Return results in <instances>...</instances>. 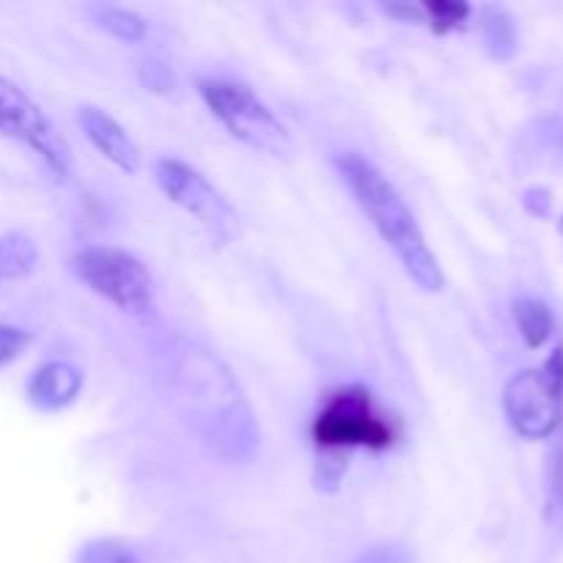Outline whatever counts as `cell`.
Wrapping results in <instances>:
<instances>
[{"label":"cell","instance_id":"7c38bea8","mask_svg":"<svg viewBox=\"0 0 563 563\" xmlns=\"http://www.w3.org/2000/svg\"><path fill=\"white\" fill-rule=\"evenodd\" d=\"M515 322L531 350H539V346L548 344L555 330L553 311H550L548 302L537 300V297H520V300H515Z\"/></svg>","mask_w":563,"mask_h":563},{"label":"cell","instance_id":"7402d4cb","mask_svg":"<svg viewBox=\"0 0 563 563\" xmlns=\"http://www.w3.org/2000/svg\"><path fill=\"white\" fill-rule=\"evenodd\" d=\"M553 493L559 498V504L563 506V454L555 462V471H553Z\"/></svg>","mask_w":563,"mask_h":563},{"label":"cell","instance_id":"ac0fdd59","mask_svg":"<svg viewBox=\"0 0 563 563\" xmlns=\"http://www.w3.org/2000/svg\"><path fill=\"white\" fill-rule=\"evenodd\" d=\"M141 82L146 91L154 93H168L176 88L174 71L165 64H159V60H146V64L141 66Z\"/></svg>","mask_w":563,"mask_h":563},{"label":"cell","instance_id":"9a60e30c","mask_svg":"<svg viewBox=\"0 0 563 563\" xmlns=\"http://www.w3.org/2000/svg\"><path fill=\"white\" fill-rule=\"evenodd\" d=\"M421 9L423 20L432 22V31L438 33V36H445V33L460 27L462 22H467V16H471V5L460 3V0H429Z\"/></svg>","mask_w":563,"mask_h":563},{"label":"cell","instance_id":"4fadbf2b","mask_svg":"<svg viewBox=\"0 0 563 563\" xmlns=\"http://www.w3.org/2000/svg\"><path fill=\"white\" fill-rule=\"evenodd\" d=\"M484 47L495 60H509L517 53V25L506 11L489 9L482 20Z\"/></svg>","mask_w":563,"mask_h":563},{"label":"cell","instance_id":"277c9868","mask_svg":"<svg viewBox=\"0 0 563 563\" xmlns=\"http://www.w3.org/2000/svg\"><path fill=\"white\" fill-rule=\"evenodd\" d=\"M198 93L212 110L214 119L245 146L267 152L273 157H289L291 135L278 115L253 93L251 86L225 77H203L198 80Z\"/></svg>","mask_w":563,"mask_h":563},{"label":"cell","instance_id":"52a82bcc","mask_svg":"<svg viewBox=\"0 0 563 563\" xmlns=\"http://www.w3.org/2000/svg\"><path fill=\"white\" fill-rule=\"evenodd\" d=\"M154 179H157L159 190L168 196V201L196 218L214 242L225 245L240 234L236 209L201 170L176 157H159L154 163Z\"/></svg>","mask_w":563,"mask_h":563},{"label":"cell","instance_id":"5bb4252c","mask_svg":"<svg viewBox=\"0 0 563 563\" xmlns=\"http://www.w3.org/2000/svg\"><path fill=\"white\" fill-rule=\"evenodd\" d=\"M91 14L97 27L121 38V42H143L146 38V20L135 11L121 9V5H97V9H91Z\"/></svg>","mask_w":563,"mask_h":563},{"label":"cell","instance_id":"ffe728a7","mask_svg":"<svg viewBox=\"0 0 563 563\" xmlns=\"http://www.w3.org/2000/svg\"><path fill=\"white\" fill-rule=\"evenodd\" d=\"M522 207L533 214V218H548L550 207H553V198L544 187H531V190L522 192Z\"/></svg>","mask_w":563,"mask_h":563},{"label":"cell","instance_id":"2e32d148","mask_svg":"<svg viewBox=\"0 0 563 563\" xmlns=\"http://www.w3.org/2000/svg\"><path fill=\"white\" fill-rule=\"evenodd\" d=\"M77 563H141L126 544L115 539H93L86 542L77 553Z\"/></svg>","mask_w":563,"mask_h":563},{"label":"cell","instance_id":"5b68a950","mask_svg":"<svg viewBox=\"0 0 563 563\" xmlns=\"http://www.w3.org/2000/svg\"><path fill=\"white\" fill-rule=\"evenodd\" d=\"M504 407L522 438L542 440L555 432L563 416V346H555L542 368H526L506 383Z\"/></svg>","mask_w":563,"mask_h":563},{"label":"cell","instance_id":"44dd1931","mask_svg":"<svg viewBox=\"0 0 563 563\" xmlns=\"http://www.w3.org/2000/svg\"><path fill=\"white\" fill-rule=\"evenodd\" d=\"M385 14L390 16H399L405 22H427L423 20V9L421 5H412V3H385L383 5Z\"/></svg>","mask_w":563,"mask_h":563},{"label":"cell","instance_id":"8992f818","mask_svg":"<svg viewBox=\"0 0 563 563\" xmlns=\"http://www.w3.org/2000/svg\"><path fill=\"white\" fill-rule=\"evenodd\" d=\"M71 273L102 300L126 313H146L154 300L152 275L141 258L113 245H88L71 256Z\"/></svg>","mask_w":563,"mask_h":563},{"label":"cell","instance_id":"9c48e42d","mask_svg":"<svg viewBox=\"0 0 563 563\" xmlns=\"http://www.w3.org/2000/svg\"><path fill=\"white\" fill-rule=\"evenodd\" d=\"M77 124L82 126L91 146L104 159H110L124 174H137V168H141V148H137L130 132L113 115L104 113L102 108H93V104H82L77 110Z\"/></svg>","mask_w":563,"mask_h":563},{"label":"cell","instance_id":"30bf717a","mask_svg":"<svg viewBox=\"0 0 563 563\" xmlns=\"http://www.w3.org/2000/svg\"><path fill=\"white\" fill-rule=\"evenodd\" d=\"M82 372L66 361H49L38 366L27 379V399L44 412L69 407L80 396Z\"/></svg>","mask_w":563,"mask_h":563},{"label":"cell","instance_id":"e0dca14e","mask_svg":"<svg viewBox=\"0 0 563 563\" xmlns=\"http://www.w3.org/2000/svg\"><path fill=\"white\" fill-rule=\"evenodd\" d=\"M31 344V333L22 328H11V324H0V368L9 366L11 361L22 355Z\"/></svg>","mask_w":563,"mask_h":563},{"label":"cell","instance_id":"3957f363","mask_svg":"<svg viewBox=\"0 0 563 563\" xmlns=\"http://www.w3.org/2000/svg\"><path fill=\"white\" fill-rule=\"evenodd\" d=\"M311 438L317 449L313 487L319 493H335L350 467L352 451L390 449L396 432L372 390L363 385H344L322 401L311 423Z\"/></svg>","mask_w":563,"mask_h":563},{"label":"cell","instance_id":"7a4b0ae2","mask_svg":"<svg viewBox=\"0 0 563 563\" xmlns=\"http://www.w3.org/2000/svg\"><path fill=\"white\" fill-rule=\"evenodd\" d=\"M341 181L350 187L357 207L363 209L385 245L394 251L405 273L421 291H440L445 286V275L440 269L438 256L427 245L421 223L416 220L412 209L401 198V192L390 185L388 176L363 157L361 152H341L333 157Z\"/></svg>","mask_w":563,"mask_h":563},{"label":"cell","instance_id":"6da1fadb","mask_svg":"<svg viewBox=\"0 0 563 563\" xmlns=\"http://www.w3.org/2000/svg\"><path fill=\"white\" fill-rule=\"evenodd\" d=\"M176 390L185 405L187 421L214 456L231 465L253 460L262 434L240 383L220 357L201 346H187L179 352Z\"/></svg>","mask_w":563,"mask_h":563},{"label":"cell","instance_id":"d6986e66","mask_svg":"<svg viewBox=\"0 0 563 563\" xmlns=\"http://www.w3.org/2000/svg\"><path fill=\"white\" fill-rule=\"evenodd\" d=\"M352 563H416V559L401 544H377V548L363 550Z\"/></svg>","mask_w":563,"mask_h":563},{"label":"cell","instance_id":"603a6c76","mask_svg":"<svg viewBox=\"0 0 563 563\" xmlns=\"http://www.w3.org/2000/svg\"><path fill=\"white\" fill-rule=\"evenodd\" d=\"M559 231L563 234V214H561V220H559Z\"/></svg>","mask_w":563,"mask_h":563},{"label":"cell","instance_id":"8fae6325","mask_svg":"<svg viewBox=\"0 0 563 563\" xmlns=\"http://www.w3.org/2000/svg\"><path fill=\"white\" fill-rule=\"evenodd\" d=\"M38 247L22 231H9L0 236V280H20L36 269Z\"/></svg>","mask_w":563,"mask_h":563},{"label":"cell","instance_id":"ba28073f","mask_svg":"<svg viewBox=\"0 0 563 563\" xmlns=\"http://www.w3.org/2000/svg\"><path fill=\"white\" fill-rule=\"evenodd\" d=\"M0 135L31 148L60 185L71 176L75 157H71L69 141L55 130L42 108L5 77H0Z\"/></svg>","mask_w":563,"mask_h":563}]
</instances>
